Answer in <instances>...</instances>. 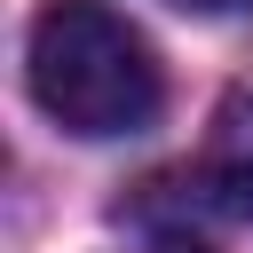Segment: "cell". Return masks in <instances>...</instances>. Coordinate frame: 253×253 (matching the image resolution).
<instances>
[{
    "mask_svg": "<svg viewBox=\"0 0 253 253\" xmlns=\"http://www.w3.org/2000/svg\"><path fill=\"white\" fill-rule=\"evenodd\" d=\"M150 253H198V245H182V237H166V245H150Z\"/></svg>",
    "mask_w": 253,
    "mask_h": 253,
    "instance_id": "277c9868",
    "label": "cell"
},
{
    "mask_svg": "<svg viewBox=\"0 0 253 253\" xmlns=\"http://www.w3.org/2000/svg\"><path fill=\"white\" fill-rule=\"evenodd\" d=\"M24 79H32V103L79 142L142 134L166 103L158 47L111 0H47L24 40Z\"/></svg>",
    "mask_w": 253,
    "mask_h": 253,
    "instance_id": "6da1fadb",
    "label": "cell"
},
{
    "mask_svg": "<svg viewBox=\"0 0 253 253\" xmlns=\"http://www.w3.org/2000/svg\"><path fill=\"white\" fill-rule=\"evenodd\" d=\"M174 8H198V16H229V8H253V0H174Z\"/></svg>",
    "mask_w": 253,
    "mask_h": 253,
    "instance_id": "3957f363",
    "label": "cell"
},
{
    "mask_svg": "<svg viewBox=\"0 0 253 253\" xmlns=\"http://www.w3.org/2000/svg\"><path fill=\"white\" fill-rule=\"evenodd\" d=\"M206 190L237 213H253V87L221 95L213 134H206Z\"/></svg>",
    "mask_w": 253,
    "mask_h": 253,
    "instance_id": "7a4b0ae2",
    "label": "cell"
}]
</instances>
